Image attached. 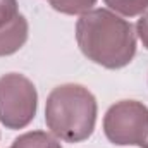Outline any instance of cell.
Here are the masks:
<instances>
[{"instance_id":"cell-1","label":"cell","mask_w":148,"mask_h":148,"mask_svg":"<svg viewBox=\"0 0 148 148\" xmlns=\"http://www.w3.org/2000/svg\"><path fill=\"white\" fill-rule=\"evenodd\" d=\"M76 41L88 60L105 69H122L136 55L133 24L109 9L83 14L76 23Z\"/></svg>"},{"instance_id":"cell-2","label":"cell","mask_w":148,"mask_h":148,"mask_svg":"<svg viewBox=\"0 0 148 148\" xmlns=\"http://www.w3.org/2000/svg\"><path fill=\"white\" fill-rule=\"evenodd\" d=\"M97 114V98L83 84L66 83L55 86L47 97V127L53 136L66 143L88 140L95 131Z\"/></svg>"},{"instance_id":"cell-3","label":"cell","mask_w":148,"mask_h":148,"mask_svg":"<svg viewBox=\"0 0 148 148\" xmlns=\"http://www.w3.org/2000/svg\"><path fill=\"white\" fill-rule=\"evenodd\" d=\"M38 93L24 74L9 73L0 77V122L7 129H23L36 115Z\"/></svg>"},{"instance_id":"cell-4","label":"cell","mask_w":148,"mask_h":148,"mask_svg":"<svg viewBox=\"0 0 148 148\" xmlns=\"http://www.w3.org/2000/svg\"><path fill=\"white\" fill-rule=\"evenodd\" d=\"M103 133L117 147H140L148 133V107L138 100H121L103 115Z\"/></svg>"},{"instance_id":"cell-5","label":"cell","mask_w":148,"mask_h":148,"mask_svg":"<svg viewBox=\"0 0 148 148\" xmlns=\"http://www.w3.org/2000/svg\"><path fill=\"white\" fill-rule=\"evenodd\" d=\"M29 35L28 19L23 14H17L12 21L0 26V57H7L21 50Z\"/></svg>"},{"instance_id":"cell-6","label":"cell","mask_w":148,"mask_h":148,"mask_svg":"<svg viewBox=\"0 0 148 148\" xmlns=\"http://www.w3.org/2000/svg\"><path fill=\"white\" fill-rule=\"evenodd\" d=\"M10 148H62L60 140L47 131H28L19 134Z\"/></svg>"},{"instance_id":"cell-7","label":"cell","mask_w":148,"mask_h":148,"mask_svg":"<svg viewBox=\"0 0 148 148\" xmlns=\"http://www.w3.org/2000/svg\"><path fill=\"white\" fill-rule=\"evenodd\" d=\"M109 10L124 16V17H136L148 10V0H103Z\"/></svg>"},{"instance_id":"cell-8","label":"cell","mask_w":148,"mask_h":148,"mask_svg":"<svg viewBox=\"0 0 148 148\" xmlns=\"http://www.w3.org/2000/svg\"><path fill=\"white\" fill-rule=\"evenodd\" d=\"M48 2L53 10L67 16H83L90 12L97 3V0H48Z\"/></svg>"},{"instance_id":"cell-9","label":"cell","mask_w":148,"mask_h":148,"mask_svg":"<svg viewBox=\"0 0 148 148\" xmlns=\"http://www.w3.org/2000/svg\"><path fill=\"white\" fill-rule=\"evenodd\" d=\"M19 14L17 0H0V26L7 24Z\"/></svg>"},{"instance_id":"cell-10","label":"cell","mask_w":148,"mask_h":148,"mask_svg":"<svg viewBox=\"0 0 148 148\" xmlns=\"http://www.w3.org/2000/svg\"><path fill=\"white\" fill-rule=\"evenodd\" d=\"M136 35L143 43V47L148 50V10L145 14H141V17L136 23Z\"/></svg>"},{"instance_id":"cell-11","label":"cell","mask_w":148,"mask_h":148,"mask_svg":"<svg viewBox=\"0 0 148 148\" xmlns=\"http://www.w3.org/2000/svg\"><path fill=\"white\" fill-rule=\"evenodd\" d=\"M140 148H148V133H147V138L143 140V143L140 145Z\"/></svg>"}]
</instances>
